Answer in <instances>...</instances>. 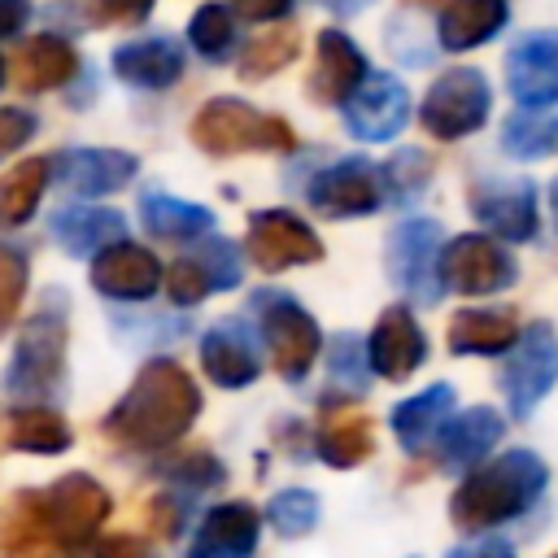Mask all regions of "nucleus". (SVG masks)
Segmentation results:
<instances>
[{
  "label": "nucleus",
  "mask_w": 558,
  "mask_h": 558,
  "mask_svg": "<svg viewBox=\"0 0 558 558\" xmlns=\"http://www.w3.org/2000/svg\"><path fill=\"white\" fill-rule=\"evenodd\" d=\"M244 253L253 257L257 270L279 275L292 266L323 262V240L314 235V227L305 218H296L288 209H257L244 231Z\"/></svg>",
  "instance_id": "9b49d317"
},
{
  "label": "nucleus",
  "mask_w": 558,
  "mask_h": 558,
  "mask_svg": "<svg viewBox=\"0 0 558 558\" xmlns=\"http://www.w3.org/2000/svg\"><path fill=\"white\" fill-rule=\"evenodd\" d=\"M449 410H453V384H432V388L405 397L401 405H392L388 427L405 453H423L449 423Z\"/></svg>",
  "instance_id": "393cba45"
},
{
  "label": "nucleus",
  "mask_w": 558,
  "mask_h": 558,
  "mask_svg": "<svg viewBox=\"0 0 558 558\" xmlns=\"http://www.w3.org/2000/svg\"><path fill=\"white\" fill-rule=\"evenodd\" d=\"M140 161L122 148H65L52 157V179L74 196H113L135 179Z\"/></svg>",
  "instance_id": "a211bd4d"
},
{
  "label": "nucleus",
  "mask_w": 558,
  "mask_h": 558,
  "mask_svg": "<svg viewBox=\"0 0 558 558\" xmlns=\"http://www.w3.org/2000/svg\"><path fill=\"white\" fill-rule=\"evenodd\" d=\"M471 201V214L497 235V240H510V244H523L536 235L541 227V214H536V187L527 179H484L466 192Z\"/></svg>",
  "instance_id": "2eb2a0df"
},
{
  "label": "nucleus",
  "mask_w": 558,
  "mask_h": 558,
  "mask_svg": "<svg viewBox=\"0 0 558 558\" xmlns=\"http://www.w3.org/2000/svg\"><path fill=\"white\" fill-rule=\"evenodd\" d=\"M314 449L327 466L336 471H349V466H362L371 453H375V432H371V418L362 410H331L318 432H314Z\"/></svg>",
  "instance_id": "2f4dec72"
},
{
  "label": "nucleus",
  "mask_w": 558,
  "mask_h": 558,
  "mask_svg": "<svg viewBox=\"0 0 558 558\" xmlns=\"http://www.w3.org/2000/svg\"><path fill=\"white\" fill-rule=\"evenodd\" d=\"M410 122V92L397 74H366V83L344 100V126L362 144L397 140Z\"/></svg>",
  "instance_id": "ddd939ff"
},
{
  "label": "nucleus",
  "mask_w": 558,
  "mask_h": 558,
  "mask_svg": "<svg viewBox=\"0 0 558 558\" xmlns=\"http://www.w3.org/2000/svg\"><path fill=\"white\" fill-rule=\"evenodd\" d=\"M231 4L244 22H279L292 9V0H231Z\"/></svg>",
  "instance_id": "de8ad7c7"
},
{
  "label": "nucleus",
  "mask_w": 558,
  "mask_h": 558,
  "mask_svg": "<svg viewBox=\"0 0 558 558\" xmlns=\"http://www.w3.org/2000/svg\"><path fill=\"white\" fill-rule=\"evenodd\" d=\"M105 22H144L153 13V0H96Z\"/></svg>",
  "instance_id": "a18cd8bd"
},
{
  "label": "nucleus",
  "mask_w": 558,
  "mask_h": 558,
  "mask_svg": "<svg viewBox=\"0 0 558 558\" xmlns=\"http://www.w3.org/2000/svg\"><path fill=\"white\" fill-rule=\"evenodd\" d=\"M78 70V52L70 48V39L61 35H35L17 48L13 61V78L22 92H52L61 83H70Z\"/></svg>",
  "instance_id": "c756f323"
},
{
  "label": "nucleus",
  "mask_w": 558,
  "mask_h": 558,
  "mask_svg": "<svg viewBox=\"0 0 558 558\" xmlns=\"http://www.w3.org/2000/svg\"><path fill=\"white\" fill-rule=\"evenodd\" d=\"M366 353H371V371L379 379L401 384V379H410L427 362V336H423L418 318L405 305H388L375 318V331L366 340Z\"/></svg>",
  "instance_id": "f3484780"
},
{
  "label": "nucleus",
  "mask_w": 558,
  "mask_h": 558,
  "mask_svg": "<svg viewBox=\"0 0 558 558\" xmlns=\"http://www.w3.org/2000/svg\"><path fill=\"white\" fill-rule=\"evenodd\" d=\"M201 366H205L209 384H218L227 392L248 388L262 375V357L240 323H218L201 336Z\"/></svg>",
  "instance_id": "b1692460"
},
{
  "label": "nucleus",
  "mask_w": 558,
  "mask_h": 558,
  "mask_svg": "<svg viewBox=\"0 0 558 558\" xmlns=\"http://www.w3.org/2000/svg\"><path fill=\"white\" fill-rule=\"evenodd\" d=\"M519 279V262L493 235H453L440 253V283L462 296H493Z\"/></svg>",
  "instance_id": "9d476101"
},
{
  "label": "nucleus",
  "mask_w": 558,
  "mask_h": 558,
  "mask_svg": "<svg viewBox=\"0 0 558 558\" xmlns=\"http://www.w3.org/2000/svg\"><path fill=\"white\" fill-rule=\"evenodd\" d=\"M48 179H52V157H26L0 174V231L31 222Z\"/></svg>",
  "instance_id": "473e14b6"
},
{
  "label": "nucleus",
  "mask_w": 558,
  "mask_h": 558,
  "mask_svg": "<svg viewBox=\"0 0 558 558\" xmlns=\"http://www.w3.org/2000/svg\"><path fill=\"white\" fill-rule=\"evenodd\" d=\"M506 436V418L493 405H471L462 414H449V423L436 436V458L445 471H475V462L497 449Z\"/></svg>",
  "instance_id": "4be33fe9"
},
{
  "label": "nucleus",
  "mask_w": 558,
  "mask_h": 558,
  "mask_svg": "<svg viewBox=\"0 0 558 558\" xmlns=\"http://www.w3.org/2000/svg\"><path fill=\"white\" fill-rule=\"evenodd\" d=\"M96 558H153L140 536H105L96 545Z\"/></svg>",
  "instance_id": "09e8293b"
},
{
  "label": "nucleus",
  "mask_w": 558,
  "mask_h": 558,
  "mask_svg": "<svg viewBox=\"0 0 558 558\" xmlns=\"http://www.w3.org/2000/svg\"><path fill=\"white\" fill-rule=\"evenodd\" d=\"M166 283V270L153 248L118 240L92 257V288L109 301H148Z\"/></svg>",
  "instance_id": "dca6fc26"
},
{
  "label": "nucleus",
  "mask_w": 558,
  "mask_h": 558,
  "mask_svg": "<svg viewBox=\"0 0 558 558\" xmlns=\"http://www.w3.org/2000/svg\"><path fill=\"white\" fill-rule=\"evenodd\" d=\"M519 336H523V327H519L514 310H501V305H466L449 318V331H445L449 353H458V357H466V353H475V357L510 353Z\"/></svg>",
  "instance_id": "5701e85b"
},
{
  "label": "nucleus",
  "mask_w": 558,
  "mask_h": 558,
  "mask_svg": "<svg viewBox=\"0 0 558 558\" xmlns=\"http://www.w3.org/2000/svg\"><path fill=\"white\" fill-rule=\"evenodd\" d=\"M310 205L327 218H366L384 205V174L366 157H344L318 170L305 187Z\"/></svg>",
  "instance_id": "f8f14e48"
},
{
  "label": "nucleus",
  "mask_w": 558,
  "mask_h": 558,
  "mask_svg": "<svg viewBox=\"0 0 558 558\" xmlns=\"http://www.w3.org/2000/svg\"><path fill=\"white\" fill-rule=\"evenodd\" d=\"M366 83V57L344 31H323L314 48L310 70V100L318 105H344Z\"/></svg>",
  "instance_id": "aec40b11"
},
{
  "label": "nucleus",
  "mask_w": 558,
  "mask_h": 558,
  "mask_svg": "<svg viewBox=\"0 0 558 558\" xmlns=\"http://www.w3.org/2000/svg\"><path fill=\"white\" fill-rule=\"evenodd\" d=\"M113 74L131 87H144V92H161L170 87L179 74H183V52L174 39L166 35H153V39H135V44H122L113 48Z\"/></svg>",
  "instance_id": "cd10ccee"
},
{
  "label": "nucleus",
  "mask_w": 558,
  "mask_h": 558,
  "mask_svg": "<svg viewBox=\"0 0 558 558\" xmlns=\"http://www.w3.org/2000/svg\"><path fill=\"white\" fill-rule=\"evenodd\" d=\"M44 493V514H48V527L57 532V541L70 549V554H83L96 532L105 527L113 501L105 493V484L87 471H70L61 480H52Z\"/></svg>",
  "instance_id": "1a4fd4ad"
},
{
  "label": "nucleus",
  "mask_w": 558,
  "mask_h": 558,
  "mask_svg": "<svg viewBox=\"0 0 558 558\" xmlns=\"http://www.w3.org/2000/svg\"><path fill=\"white\" fill-rule=\"evenodd\" d=\"M501 392H506V410L510 418H532V410L554 392L558 384V327L536 318L523 327V336L514 340V349L501 362Z\"/></svg>",
  "instance_id": "423d86ee"
},
{
  "label": "nucleus",
  "mask_w": 558,
  "mask_h": 558,
  "mask_svg": "<svg viewBox=\"0 0 558 558\" xmlns=\"http://www.w3.org/2000/svg\"><path fill=\"white\" fill-rule=\"evenodd\" d=\"M445 231L436 218H405L388 231V248H384V266L392 275V283L414 296L418 305H436L445 283H440V253H445Z\"/></svg>",
  "instance_id": "6e6552de"
},
{
  "label": "nucleus",
  "mask_w": 558,
  "mask_h": 558,
  "mask_svg": "<svg viewBox=\"0 0 558 558\" xmlns=\"http://www.w3.org/2000/svg\"><path fill=\"white\" fill-rule=\"evenodd\" d=\"M257 536H262L257 506L222 501L201 519V527L187 545V558H248L257 549Z\"/></svg>",
  "instance_id": "412c9836"
},
{
  "label": "nucleus",
  "mask_w": 558,
  "mask_h": 558,
  "mask_svg": "<svg viewBox=\"0 0 558 558\" xmlns=\"http://www.w3.org/2000/svg\"><path fill=\"white\" fill-rule=\"evenodd\" d=\"M379 174H384V196L405 205V201H414L432 183V157L418 153V148H401L397 157H388L379 166Z\"/></svg>",
  "instance_id": "4c0bfd02"
},
{
  "label": "nucleus",
  "mask_w": 558,
  "mask_h": 558,
  "mask_svg": "<svg viewBox=\"0 0 558 558\" xmlns=\"http://www.w3.org/2000/svg\"><path fill=\"white\" fill-rule=\"evenodd\" d=\"M301 48V35L296 26H275L257 39L244 44V57H240V78H270L275 70H283Z\"/></svg>",
  "instance_id": "c9c22d12"
},
{
  "label": "nucleus",
  "mask_w": 558,
  "mask_h": 558,
  "mask_svg": "<svg viewBox=\"0 0 558 558\" xmlns=\"http://www.w3.org/2000/svg\"><path fill=\"white\" fill-rule=\"evenodd\" d=\"M418 4H427V0H418Z\"/></svg>",
  "instance_id": "6e6d98bb"
},
{
  "label": "nucleus",
  "mask_w": 558,
  "mask_h": 558,
  "mask_svg": "<svg viewBox=\"0 0 558 558\" xmlns=\"http://www.w3.org/2000/svg\"><path fill=\"white\" fill-rule=\"evenodd\" d=\"M31 17V0H0V39L17 35Z\"/></svg>",
  "instance_id": "3c124183"
},
{
  "label": "nucleus",
  "mask_w": 558,
  "mask_h": 558,
  "mask_svg": "<svg viewBox=\"0 0 558 558\" xmlns=\"http://www.w3.org/2000/svg\"><path fill=\"white\" fill-rule=\"evenodd\" d=\"M201 414V388L174 357H153L135 371L131 388L113 401V410L100 418V432L118 449L157 453L187 436V427Z\"/></svg>",
  "instance_id": "f257e3e1"
},
{
  "label": "nucleus",
  "mask_w": 558,
  "mask_h": 558,
  "mask_svg": "<svg viewBox=\"0 0 558 558\" xmlns=\"http://www.w3.org/2000/svg\"><path fill=\"white\" fill-rule=\"evenodd\" d=\"M331 13H340V17H349V13H362L366 4H375V0H323Z\"/></svg>",
  "instance_id": "603ef678"
},
{
  "label": "nucleus",
  "mask_w": 558,
  "mask_h": 558,
  "mask_svg": "<svg viewBox=\"0 0 558 558\" xmlns=\"http://www.w3.org/2000/svg\"><path fill=\"white\" fill-rule=\"evenodd\" d=\"M0 440L9 449H22V453H61L70 449L74 432L70 423L61 418V410L44 405V401H26V405H9L0 414Z\"/></svg>",
  "instance_id": "a878e982"
},
{
  "label": "nucleus",
  "mask_w": 558,
  "mask_h": 558,
  "mask_svg": "<svg viewBox=\"0 0 558 558\" xmlns=\"http://www.w3.org/2000/svg\"><path fill=\"white\" fill-rule=\"evenodd\" d=\"M488 109H493V87H488L484 70L453 65L427 87V96L418 105V122L436 140H462L488 122Z\"/></svg>",
  "instance_id": "0eeeda50"
},
{
  "label": "nucleus",
  "mask_w": 558,
  "mask_h": 558,
  "mask_svg": "<svg viewBox=\"0 0 558 558\" xmlns=\"http://www.w3.org/2000/svg\"><path fill=\"white\" fill-rule=\"evenodd\" d=\"M554 558H558V554H554Z\"/></svg>",
  "instance_id": "4d7b16f0"
},
{
  "label": "nucleus",
  "mask_w": 558,
  "mask_h": 558,
  "mask_svg": "<svg viewBox=\"0 0 558 558\" xmlns=\"http://www.w3.org/2000/svg\"><path fill=\"white\" fill-rule=\"evenodd\" d=\"M366 366H371V353L357 336L340 331L331 340V379L344 384V388H366Z\"/></svg>",
  "instance_id": "79ce46f5"
},
{
  "label": "nucleus",
  "mask_w": 558,
  "mask_h": 558,
  "mask_svg": "<svg viewBox=\"0 0 558 558\" xmlns=\"http://www.w3.org/2000/svg\"><path fill=\"white\" fill-rule=\"evenodd\" d=\"M549 484V466L532 449H506L493 462H480L462 475V484L449 497V519L462 532H488L497 523H510L527 514Z\"/></svg>",
  "instance_id": "f03ea898"
},
{
  "label": "nucleus",
  "mask_w": 558,
  "mask_h": 558,
  "mask_svg": "<svg viewBox=\"0 0 558 558\" xmlns=\"http://www.w3.org/2000/svg\"><path fill=\"white\" fill-rule=\"evenodd\" d=\"M26 279H31L26 253H22L17 244H4V240H0V336H4V331L13 327V318L22 314Z\"/></svg>",
  "instance_id": "58836bf2"
},
{
  "label": "nucleus",
  "mask_w": 558,
  "mask_h": 558,
  "mask_svg": "<svg viewBox=\"0 0 558 558\" xmlns=\"http://www.w3.org/2000/svg\"><path fill=\"white\" fill-rule=\"evenodd\" d=\"M501 148L510 157H519V161L549 157L558 148V113H549V109H519L501 126Z\"/></svg>",
  "instance_id": "72a5a7b5"
},
{
  "label": "nucleus",
  "mask_w": 558,
  "mask_h": 558,
  "mask_svg": "<svg viewBox=\"0 0 558 558\" xmlns=\"http://www.w3.org/2000/svg\"><path fill=\"white\" fill-rule=\"evenodd\" d=\"M126 235V218L118 209H57L52 214V240L70 253V257H96L109 244H118Z\"/></svg>",
  "instance_id": "c85d7f7f"
},
{
  "label": "nucleus",
  "mask_w": 558,
  "mask_h": 558,
  "mask_svg": "<svg viewBox=\"0 0 558 558\" xmlns=\"http://www.w3.org/2000/svg\"><path fill=\"white\" fill-rule=\"evenodd\" d=\"M140 222H144L148 235L174 240V244L214 235V209H205L196 201H183V196H166V192H148L140 201Z\"/></svg>",
  "instance_id": "7c9ffc66"
},
{
  "label": "nucleus",
  "mask_w": 558,
  "mask_h": 558,
  "mask_svg": "<svg viewBox=\"0 0 558 558\" xmlns=\"http://www.w3.org/2000/svg\"><path fill=\"white\" fill-rule=\"evenodd\" d=\"M183 519V501H174V493H161L157 501H153V527L161 532V536H179V523Z\"/></svg>",
  "instance_id": "49530a36"
},
{
  "label": "nucleus",
  "mask_w": 558,
  "mask_h": 558,
  "mask_svg": "<svg viewBox=\"0 0 558 558\" xmlns=\"http://www.w3.org/2000/svg\"><path fill=\"white\" fill-rule=\"evenodd\" d=\"M192 144L209 157H240V153H292L296 148V131L275 118L253 109L248 100L235 96H214L196 109L192 126H187Z\"/></svg>",
  "instance_id": "20e7f679"
},
{
  "label": "nucleus",
  "mask_w": 558,
  "mask_h": 558,
  "mask_svg": "<svg viewBox=\"0 0 558 558\" xmlns=\"http://www.w3.org/2000/svg\"><path fill=\"white\" fill-rule=\"evenodd\" d=\"M166 292H170L174 305H201V301L214 296L218 288H214V275H209L205 257L192 253V257H179V262L166 270Z\"/></svg>",
  "instance_id": "ea45409f"
},
{
  "label": "nucleus",
  "mask_w": 558,
  "mask_h": 558,
  "mask_svg": "<svg viewBox=\"0 0 558 558\" xmlns=\"http://www.w3.org/2000/svg\"><path fill=\"white\" fill-rule=\"evenodd\" d=\"M0 558H78L70 554L44 514V493L22 488L0 510Z\"/></svg>",
  "instance_id": "6ab92c4d"
},
{
  "label": "nucleus",
  "mask_w": 558,
  "mask_h": 558,
  "mask_svg": "<svg viewBox=\"0 0 558 558\" xmlns=\"http://www.w3.org/2000/svg\"><path fill=\"white\" fill-rule=\"evenodd\" d=\"M554 209H558V187H554Z\"/></svg>",
  "instance_id": "5fc2aeb1"
},
{
  "label": "nucleus",
  "mask_w": 558,
  "mask_h": 558,
  "mask_svg": "<svg viewBox=\"0 0 558 558\" xmlns=\"http://www.w3.org/2000/svg\"><path fill=\"white\" fill-rule=\"evenodd\" d=\"M170 484H179V488H187V493H196V488H209V484H222L227 480V466L214 458V453H205V449H196V453H179L174 462H166V471H161Z\"/></svg>",
  "instance_id": "a19ab883"
},
{
  "label": "nucleus",
  "mask_w": 558,
  "mask_h": 558,
  "mask_svg": "<svg viewBox=\"0 0 558 558\" xmlns=\"http://www.w3.org/2000/svg\"><path fill=\"white\" fill-rule=\"evenodd\" d=\"M510 22V0H449L436 22V39L445 52H466L488 44Z\"/></svg>",
  "instance_id": "bb28decb"
},
{
  "label": "nucleus",
  "mask_w": 558,
  "mask_h": 558,
  "mask_svg": "<svg viewBox=\"0 0 558 558\" xmlns=\"http://www.w3.org/2000/svg\"><path fill=\"white\" fill-rule=\"evenodd\" d=\"M506 87L519 109L558 105V31H527L506 52Z\"/></svg>",
  "instance_id": "4468645a"
},
{
  "label": "nucleus",
  "mask_w": 558,
  "mask_h": 558,
  "mask_svg": "<svg viewBox=\"0 0 558 558\" xmlns=\"http://www.w3.org/2000/svg\"><path fill=\"white\" fill-rule=\"evenodd\" d=\"M35 135V118L26 109H0V157L17 153Z\"/></svg>",
  "instance_id": "c03bdc74"
},
{
  "label": "nucleus",
  "mask_w": 558,
  "mask_h": 558,
  "mask_svg": "<svg viewBox=\"0 0 558 558\" xmlns=\"http://www.w3.org/2000/svg\"><path fill=\"white\" fill-rule=\"evenodd\" d=\"M449 558H514V549L501 536H484V541H471V545L449 549Z\"/></svg>",
  "instance_id": "8fccbe9b"
},
{
  "label": "nucleus",
  "mask_w": 558,
  "mask_h": 558,
  "mask_svg": "<svg viewBox=\"0 0 558 558\" xmlns=\"http://www.w3.org/2000/svg\"><path fill=\"white\" fill-rule=\"evenodd\" d=\"M253 314H257V327H262V340L270 349V362L275 371L288 379V384H301L314 366V357L323 353V331L314 323V314L292 296V292H279V288H262L253 292Z\"/></svg>",
  "instance_id": "39448f33"
},
{
  "label": "nucleus",
  "mask_w": 558,
  "mask_h": 558,
  "mask_svg": "<svg viewBox=\"0 0 558 558\" xmlns=\"http://www.w3.org/2000/svg\"><path fill=\"white\" fill-rule=\"evenodd\" d=\"M65 344H70V305L61 292H44L26 327L17 331L13 362L4 366V392L26 401H48L65 388Z\"/></svg>",
  "instance_id": "7ed1b4c3"
},
{
  "label": "nucleus",
  "mask_w": 558,
  "mask_h": 558,
  "mask_svg": "<svg viewBox=\"0 0 558 558\" xmlns=\"http://www.w3.org/2000/svg\"><path fill=\"white\" fill-rule=\"evenodd\" d=\"M187 39L205 61H227V52L235 48V17L227 4H205L196 9V17L187 22Z\"/></svg>",
  "instance_id": "e433bc0d"
},
{
  "label": "nucleus",
  "mask_w": 558,
  "mask_h": 558,
  "mask_svg": "<svg viewBox=\"0 0 558 558\" xmlns=\"http://www.w3.org/2000/svg\"><path fill=\"white\" fill-rule=\"evenodd\" d=\"M0 87H4V61H0Z\"/></svg>",
  "instance_id": "864d4df0"
},
{
  "label": "nucleus",
  "mask_w": 558,
  "mask_h": 558,
  "mask_svg": "<svg viewBox=\"0 0 558 558\" xmlns=\"http://www.w3.org/2000/svg\"><path fill=\"white\" fill-rule=\"evenodd\" d=\"M318 514H323V501L318 493L310 488H279L270 501H266V523L283 536V541H301L318 527Z\"/></svg>",
  "instance_id": "f704fd0d"
},
{
  "label": "nucleus",
  "mask_w": 558,
  "mask_h": 558,
  "mask_svg": "<svg viewBox=\"0 0 558 558\" xmlns=\"http://www.w3.org/2000/svg\"><path fill=\"white\" fill-rule=\"evenodd\" d=\"M201 257H205V266H209L218 292H231V288L240 283V248H235L231 240H222V235H205Z\"/></svg>",
  "instance_id": "37998d69"
}]
</instances>
